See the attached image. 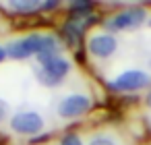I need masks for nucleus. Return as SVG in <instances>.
Returning <instances> with one entry per match:
<instances>
[{"instance_id":"obj_14","label":"nucleus","mask_w":151,"mask_h":145,"mask_svg":"<svg viewBox=\"0 0 151 145\" xmlns=\"http://www.w3.org/2000/svg\"><path fill=\"white\" fill-rule=\"evenodd\" d=\"M4 112H6V104H4V102H0V120L4 118Z\"/></svg>"},{"instance_id":"obj_18","label":"nucleus","mask_w":151,"mask_h":145,"mask_svg":"<svg viewBox=\"0 0 151 145\" xmlns=\"http://www.w3.org/2000/svg\"><path fill=\"white\" fill-rule=\"evenodd\" d=\"M149 66H151V60H149Z\"/></svg>"},{"instance_id":"obj_10","label":"nucleus","mask_w":151,"mask_h":145,"mask_svg":"<svg viewBox=\"0 0 151 145\" xmlns=\"http://www.w3.org/2000/svg\"><path fill=\"white\" fill-rule=\"evenodd\" d=\"M68 13H70V19H83V17H89L91 13V4L85 2V0H77V2H70L68 4Z\"/></svg>"},{"instance_id":"obj_17","label":"nucleus","mask_w":151,"mask_h":145,"mask_svg":"<svg viewBox=\"0 0 151 145\" xmlns=\"http://www.w3.org/2000/svg\"><path fill=\"white\" fill-rule=\"evenodd\" d=\"M147 23H149V27H151V19H149V21H147Z\"/></svg>"},{"instance_id":"obj_11","label":"nucleus","mask_w":151,"mask_h":145,"mask_svg":"<svg viewBox=\"0 0 151 145\" xmlns=\"http://www.w3.org/2000/svg\"><path fill=\"white\" fill-rule=\"evenodd\" d=\"M89 145H118V143L112 137H108V135H97V137H93L89 141Z\"/></svg>"},{"instance_id":"obj_15","label":"nucleus","mask_w":151,"mask_h":145,"mask_svg":"<svg viewBox=\"0 0 151 145\" xmlns=\"http://www.w3.org/2000/svg\"><path fill=\"white\" fill-rule=\"evenodd\" d=\"M6 58V46H0V62Z\"/></svg>"},{"instance_id":"obj_9","label":"nucleus","mask_w":151,"mask_h":145,"mask_svg":"<svg viewBox=\"0 0 151 145\" xmlns=\"http://www.w3.org/2000/svg\"><path fill=\"white\" fill-rule=\"evenodd\" d=\"M9 6L15 13H35L42 9V2L40 0H11Z\"/></svg>"},{"instance_id":"obj_5","label":"nucleus","mask_w":151,"mask_h":145,"mask_svg":"<svg viewBox=\"0 0 151 145\" xmlns=\"http://www.w3.org/2000/svg\"><path fill=\"white\" fill-rule=\"evenodd\" d=\"M11 128L19 135H29V137H35L42 128H44V118L29 110V112H17L13 118H11Z\"/></svg>"},{"instance_id":"obj_3","label":"nucleus","mask_w":151,"mask_h":145,"mask_svg":"<svg viewBox=\"0 0 151 145\" xmlns=\"http://www.w3.org/2000/svg\"><path fill=\"white\" fill-rule=\"evenodd\" d=\"M151 85V75L147 71L141 69H130L124 71L122 75H118L116 79L110 81V89L112 91H120V93H130V91H139Z\"/></svg>"},{"instance_id":"obj_12","label":"nucleus","mask_w":151,"mask_h":145,"mask_svg":"<svg viewBox=\"0 0 151 145\" xmlns=\"http://www.w3.org/2000/svg\"><path fill=\"white\" fill-rule=\"evenodd\" d=\"M60 145H83V141H81V137H79V135L68 133V135H64V137L60 139Z\"/></svg>"},{"instance_id":"obj_6","label":"nucleus","mask_w":151,"mask_h":145,"mask_svg":"<svg viewBox=\"0 0 151 145\" xmlns=\"http://www.w3.org/2000/svg\"><path fill=\"white\" fill-rule=\"evenodd\" d=\"M91 108V100L83 93H73L66 95L60 104H58V116L62 118H79L83 114H87Z\"/></svg>"},{"instance_id":"obj_13","label":"nucleus","mask_w":151,"mask_h":145,"mask_svg":"<svg viewBox=\"0 0 151 145\" xmlns=\"http://www.w3.org/2000/svg\"><path fill=\"white\" fill-rule=\"evenodd\" d=\"M54 9H58L56 0H52V2H42V11H54Z\"/></svg>"},{"instance_id":"obj_4","label":"nucleus","mask_w":151,"mask_h":145,"mask_svg":"<svg viewBox=\"0 0 151 145\" xmlns=\"http://www.w3.org/2000/svg\"><path fill=\"white\" fill-rule=\"evenodd\" d=\"M145 19H147L145 9H141V6H130V9H126V11H122V13L110 17V19L106 21V29H108V31H114V33H116V31L137 29V27H141V25L145 23Z\"/></svg>"},{"instance_id":"obj_1","label":"nucleus","mask_w":151,"mask_h":145,"mask_svg":"<svg viewBox=\"0 0 151 145\" xmlns=\"http://www.w3.org/2000/svg\"><path fill=\"white\" fill-rule=\"evenodd\" d=\"M37 81L46 87H58L60 81L70 73V62L62 56H56V58H48L44 62H37L35 69H33Z\"/></svg>"},{"instance_id":"obj_7","label":"nucleus","mask_w":151,"mask_h":145,"mask_svg":"<svg viewBox=\"0 0 151 145\" xmlns=\"http://www.w3.org/2000/svg\"><path fill=\"white\" fill-rule=\"evenodd\" d=\"M87 48L95 58H110L112 54H116L118 42L112 33H95V35L89 38Z\"/></svg>"},{"instance_id":"obj_16","label":"nucleus","mask_w":151,"mask_h":145,"mask_svg":"<svg viewBox=\"0 0 151 145\" xmlns=\"http://www.w3.org/2000/svg\"><path fill=\"white\" fill-rule=\"evenodd\" d=\"M145 104L151 108V87H149V91H147V95H145Z\"/></svg>"},{"instance_id":"obj_8","label":"nucleus","mask_w":151,"mask_h":145,"mask_svg":"<svg viewBox=\"0 0 151 145\" xmlns=\"http://www.w3.org/2000/svg\"><path fill=\"white\" fill-rule=\"evenodd\" d=\"M89 17H91V15H89ZM89 17H83V19H68V21L60 27V33H62L64 42H66L68 46H75V44L81 40V35L85 33V29L93 23V19H89Z\"/></svg>"},{"instance_id":"obj_2","label":"nucleus","mask_w":151,"mask_h":145,"mask_svg":"<svg viewBox=\"0 0 151 145\" xmlns=\"http://www.w3.org/2000/svg\"><path fill=\"white\" fill-rule=\"evenodd\" d=\"M46 42H48V35H42V33H31V35H25L17 42H11L6 46V56L15 58V60H23V58H29V56H37L44 52L46 48Z\"/></svg>"}]
</instances>
